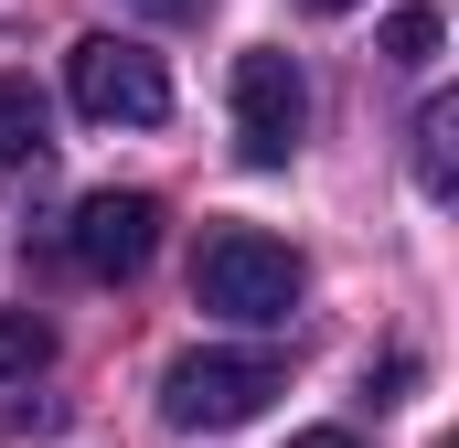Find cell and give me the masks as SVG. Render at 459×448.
Returning a JSON list of instances; mask_svg holds the SVG:
<instances>
[{
  "instance_id": "9",
  "label": "cell",
  "mask_w": 459,
  "mask_h": 448,
  "mask_svg": "<svg viewBox=\"0 0 459 448\" xmlns=\"http://www.w3.org/2000/svg\"><path fill=\"white\" fill-rule=\"evenodd\" d=\"M449 139H459V108L438 97V108L417 117V182H428V193H449Z\"/></svg>"
},
{
  "instance_id": "2",
  "label": "cell",
  "mask_w": 459,
  "mask_h": 448,
  "mask_svg": "<svg viewBox=\"0 0 459 448\" xmlns=\"http://www.w3.org/2000/svg\"><path fill=\"white\" fill-rule=\"evenodd\" d=\"M267 395H289L278 352H182L160 374V417L171 427H246V417H267Z\"/></svg>"
},
{
  "instance_id": "6",
  "label": "cell",
  "mask_w": 459,
  "mask_h": 448,
  "mask_svg": "<svg viewBox=\"0 0 459 448\" xmlns=\"http://www.w3.org/2000/svg\"><path fill=\"white\" fill-rule=\"evenodd\" d=\"M43 150H54V117L32 97V75H0V171H43Z\"/></svg>"
},
{
  "instance_id": "5",
  "label": "cell",
  "mask_w": 459,
  "mask_h": 448,
  "mask_svg": "<svg viewBox=\"0 0 459 448\" xmlns=\"http://www.w3.org/2000/svg\"><path fill=\"white\" fill-rule=\"evenodd\" d=\"M150 246H160V203H150V193H86L75 224H65V256H75L86 278H139Z\"/></svg>"
},
{
  "instance_id": "3",
  "label": "cell",
  "mask_w": 459,
  "mask_h": 448,
  "mask_svg": "<svg viewBox=\"0 0 459 448\" xmlns=\"http://www.w3.org/2000/svg\"><path fill=\"white\" fill-rule=\"evenodd\" d=\"M65 97L97 117V128H160L171 117V75H160V54H139L117 32H86L65 54Z\"/></svg>"
},
{
  "instance_id": "8",
  "label": "cell",
  "mask_w": 459,
  "mask_h": 448,
  "mask_svg": "<svg viewBox=\"0 0 459 448\" xmlns=\"http://www.w3.org/2000/svg\"><path fill=\"white\" fill-rule=\"evenodd\" d=\"M43 363H54V332L32 310H0V384H32Z\"/></svg>"
},
{
  "instance_id": "11",
  "label": "cell",
  "mask_w": 459,
  "mask_h": 448,
  "mask_svg": "<svg viewBox=\"0 0 459 448\" xmlns=\"http://www.w3.org/2000/svg\"><path fill=\"white\" fill-rule=\"evenodd\" d=\"M139 11H150V22H193L204 0H139Z\"/></svg>"
},
{
  "instance_id": "1",
  "label": "cell",
  "mask_w": 459,
  "mask_h": 448,
  "mask_svg": "<svg viewBox=\"0 0 459 448\" xmlns=\"http://www.w3.org/2000/svg\"><path fill=\"white\" fill-rule=\"evenodd\" d=\"M193 299L225 310V321H289L299 310V256L256 224H214L193 246Z\"/></svg>"
},
{
  "instance_id": "4",
  "label": "cell",
  "mask_w": 459,
  "mask_h": 448,
  "mask_svg": "<svg viewBox=\"0 0 459 448\" xmlns=\"http://www.w3.org/2000/svg\"><path fill=\"white\" fill-rule=\"evenodd\" d=\"M299 128H310V86H299V65L289 54H235V150L256 160V171H278L289 150H299Z\"/></svg>"
},
{
  "instance_id": "12",
  "label": "cell",
  "mask_w": 459,
  "mask_h": 448,
  "mask_svg": "<svg viewBox=\"0 0 459 448\" xmlns=\"http://www.w3.org/2000/svg\"><path fill=\"white\" fill-rule=\"evenodd\" d=\"M299 11H352V0H299Z\"/></svg>"
},
{
  "instance_id": "7",
  "label": "cell",
  "mask_w": 459,
  "mask_h": 448,
  "mask_svg": "<svg viewBox=\"0 0 459 448\" xmlns=\"http://www.w3.org/2000/svg\"><path fill=\"white\" fill-rule=\"evenodd\" d=\"M385 65H406V75H428V65H438V11H428V0L385 11Z\"/></svg>"
},
{
  "instance_id": "10",
  "label": "cell",
  "mask_w": 459,
  "mask_h": 448,
  "mask_svg": "<svg viewBox=\"0 0 459 448\" xmlns=\"http://www.w3.org/2000/svg\"><path fill=\"white\" fill-rule=\"evenodd\" d=\"M289 448H363V438H352V427H299Z\"/></svg>"
}]
</instances>
